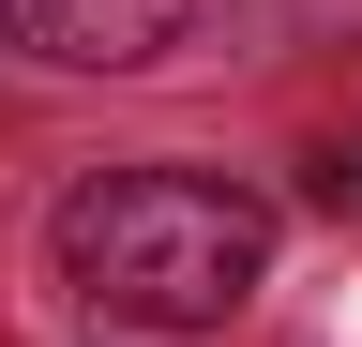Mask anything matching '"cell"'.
Segmentation results:
<instances>
[{
	"mask_svg": "<svg viewBox=\"0 0 362 347\" xmlns=\"http://www.w3.org/2000/svg\"><path fill=\"white\" fill-rule=\"evenodd\" d=\"M272 272V211L242 182H197V166H106V182L61 196V287H90L136 332H211L242 317Z\"/></svg>",
	"mask_w": 362,
	"mask_h": 347,
	"instance_id": "6da1fadb",
	"label": "cell"
},
{
	"mask_svg": "<svg viewBox=\"0 0 362 347\" xmlns=\"http://www.w3.org/2000/svg\"><path fill=\"white\" fill-rule=\"evenodd\" d=\"M0 16H16V46H45V61L121 76V61H166L197 0H0Z\"/></svg>",
	"mask_w": 362,
	"mask_h": 347,
	"instance_id": "7a4b0ae2",
	"label": "cell"
}]
</instances>
